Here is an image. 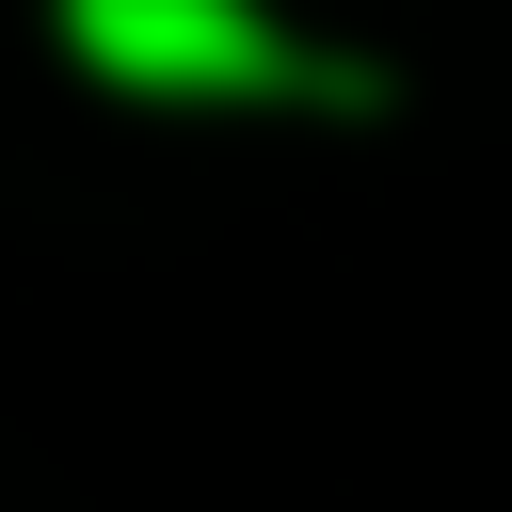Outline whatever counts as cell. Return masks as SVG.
<instances>
[{"label": "cell", "instance_id": "1", "mask_svg": "<svg viewBox=\"0 0 512 512\" xmlns=\"http://www.w3.org/2000/svg\"><path fill=\"white\" fill-rule=\"evenodd\" d=\"M64 48H80L112 96H288V80L368 96L352 64H288L272 0H64Z\"/></svg>", "mask_w": 512, "mask_h": 512}]
</instances>
